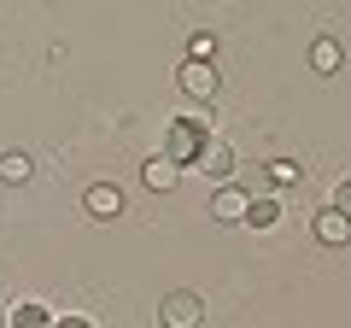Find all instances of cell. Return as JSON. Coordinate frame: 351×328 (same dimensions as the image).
Wrapping results in <instances>:
<instances>
[{
    "label": "cell",
    "mask_w": 351,
    "mask_h": 328,
    "mask_svg": "<svg viewBox=\"0 0 351 328\" xmlns=\"http://www.w3.org/2000/svg\"><path fill=\"white\" fill-rule=\"evenodd\" d=\"M339 65H346V47H339L334 36H316V41H311V71H316V76H334Z\"/></svg>",
    "instance_id": "obj_9"
},
{
    "label": "cell",
    "mask_w": 351,
    "mask_h": 328,
    "mask_svg": "<svg viewBox=\"0 0 351 328\" xmlns=\"http://www.w3.org/2000/svg\"><path fill=\"white\" fill-rule=\"evenodd\" d=\"M188 59H205V65H211V59H217V36L193 30V36H188Z\"/></svg>",
    "instance_id": "obj_14"
},
{
    "label": "cell",
    "mask_w": 351,
    "mask_h": 328,
    "mask_svg": "<svg viewBox=\"0 0 351 328\" xmlns=\"http://www.w3.org/2000/svg\"><path fill=\"white\" fill-rule=\"evenodd\" d=\"M205 117H176L170 124V135H164V159L170 164H182V170H188L193 159H199V147H205Z\"/></svg>",
    "instance_id": "obj_1"
},
{
    "label": "cell",
    "mask_w": 351,
    "mask_h": 328,
    "mask_svg": "<svg viewBox=\"0 0 351 328\" xmlns=\"http://www.w3.org/2000/svg\"><path fill=\"white\" fill-rule=\"evenodd\" d=\"M188 170H199V176H217V182H228V176H234V147H228V141H205V147H199V159H193Z\"/></svg>",
    "instance_id": "obj_5"
},
{
    "label": "cell",
    "mask_w": 351,
    "mask_h": 328,
    "mask_svg": "<svg viewBox=\"0 0 351 328\" xmlns=\"http://www.w3.org/2000/svg\"><path fill=\"white\" fill-rule=\"evenodd\" d=\"M246 200H252L246 188H234V182H223V188L211 194V217H217V223H246Z\"/></svg>",
    "instance_id": "obj_6"
},
{
    "label": "cell",
    "mask_w": 351,
    "mask_h": 328,
    "mask_svg": "<svg viewBox=\"0 0 351 328\" xmlns=\"http://www.w3.org/2000/svg\"><path fill=\"white\" fill-rule=\"evenodd\" d=\"M0 305H6V293H0Z\"/></svg>",
    "instance_id": "obj_17"
},
{
    "label": "cell",
    "mask_w": 351,
    "mask_h": 328,
    "mask_svg": "<svg viewBox=\"0 0 351 328\" xmlns=\"http://www.w3.org/2000/svg\"><path fill=\"white\" fill-rule=\"evenodd\" d=\"M311 235L322 240V246H346V240H351V217H346V211H334V205H328V211H316Z\"/></svg>",
    "instance_id": "obj_7"
},
{
    "label": "cell",
    "mask_w": 351,
    "mask_h": 328,
    "mask_svg": "<svg viewBox=\"0 0 351 328\" xmlns=\"http://www.w3.org/2000/svg\"><path fill=\"white\" fill-rule=\"evenodd\" d=\"M246 223L252 229H276L281 223V200H276V194H252V200H246Z\"/></svg>",
    "instance_id": "obj_12"
},
{
    "label": "cell",
    "mask_w": 351,
    "mask_h": 328,
    "mask_svg": "<svg viewBox=\"0 0 351 328\" xmlns=\"http://www.w3.org/2000/svg\"><path fill=\"white\" fill-rule=\"evenodd\" d=\"M29 176H36V159H29V152H18V147H6V152H0V182L24 188Z\"/></svg>",
    "instance_id": "obj_11"
},
{
    "label": "cell",
    "mask_w": 351,
    "mask_h": 328,
    "mask_svg": "<svg viewBox=\"0 0 351 328\" xmlns=\"http://www.w3.org/2000/svg\"><path fill=\"white\" fill-rule=\"evenodd\" d=\"M176 82H182V94L188 100H211L217 89H223V76H217V65H205V59H182V71H176Z\"/></svg>",
    "instance_id": "obj_3"
},
{
    "label": "cell",
    "mask_w": 351,
    "mask_h": 328,
    "mask_svg": "<svg viewBox=\"0 0 351 328\" xmlns=\"http://www.w3.org/2000/svg\"><path fill=\"white\" fill-rule=\"evenodd\" d=\"M82 211L94 217V223H112V217H123V188H117V182H94V188L82 194Z\"/></svg>",
    "instance_id": "obj_4"
},
{
    "label": "cell",
    "mask_w": 351,
    "mask_h": 328,
    "mask_svg": "<svg viewBox=\"0 0 351 328\" xmlns=\"http://www.w3.org/2000/svg\"><path fill=\"white\" fill-rule=\"evenodd\" d=\"M158 323H164V328H199V323H205V305H199V293H188V288L164 293V305H158Z\"/></svg>",
    "instance_id": "obj_2"
},
{
    "label": "cell",
    "mask_w": 351,
    "mask_h": 328,
    "mask_svg": "<svg viewBox=\"0 0 351 328\" xmlns=\"http://www.w3.org/2000/svg\"><path fill=\"white\" fill-rule=\"evenodd\" d=\"M141 182H147L152 194H170L176 182H182V164H170V159L158 152V159H147V164H141Z\"/></svg>",
    "instance_id": "obj_8"
},
{
    "label": "cell",
    "mask_w": 351,
    "mask_h": 328,
    "mask_svg": "<svg viewBox=\"0 0 351 328\" xmlns=\"http://www.w3.org/2000/svg\"><path fill=\"white\" fill-rule=\"evenodd\" d=\"M328 205H334V211H346V217H351V182H334V194H328Z\"/></svg>",
    "instance_id": "obj_15"
},
{
    "label": "cell",
    "mask_w": 351,
    "mask_h": 328,
    "mask_svg": "<svg viewBox=\"0 0 351 328\" xmlns=\"http://www.w3.org/2000/svg\"><path fill=\"white\" fill-rule=\"evenodd\" d=\"M299 176H304V164H293V159H263V188H269V194L299 188Z\"/></svg>",
    "instance_id": "obj_10"
},
{
    "label": "cell",
    "mask_w": 351,
    "mask_h": 328,
    "mask_svg": "<svg viewBox=\"0 0 351 328\" xmlns=\"http://www.w3.org/2000/svg\"><path fill=\"white\" fill-rule=\"evenodd\" d=\"M53 328H94L88 316H53Z\"/></svg>",
    "instance_id": "obj_16"
},
{
    "label": "cell",
    "mask_w": 351,
    "mask_h": 328,
    "mask_svg": "<svg viewBox=\"0 0 351 328\" xmlns=\"http://www.w3.org/2000/svg\"><path fill=\"white\" fill-rule=\"evenodd\" d=\"M6 328H53V311H47V305H36V299H24V305L6 311Z\"/></svg>",
    "instance_id": "obj_13"
}]
</instances>
